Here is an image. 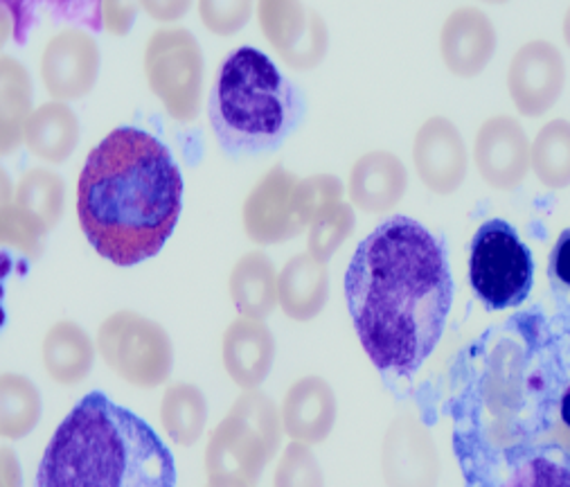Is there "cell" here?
<instances>
[{
  "label": "cell",
  "instance_id": "1",
  "mask_svg": "<svg viewBox=\"0 0 570 487\" xmlns=\"http://www.w3.org/2000/svg\"><path fill=\"white\" fill-rule=\"evenodd\" d=\"M345 299L367 359L411 377L438 348L453 305L446 249L424 224L391 217L354 251Z\"/></svg>",
  "mask_w": 570,
  "mask_h": 487
},
{
  "label": "cell",
  "instance_id": "2",
  "mask_svg": "<svg viewBox=\"0 0 570 487\" xmlns=\"http://www.w3.org/2000/svg\"><path fill=\"white\" fill-rule=\"evenodd\" d=\"M180 211L183 176L156 136L120 127L90 149L77 181V220L105 260L134 266L158 255Z\"/></svg>",
  "mask_w": 570,
  "mask_h": 487
},
{
  "label": "cell",
  "instance_id": "3",
  "mask_svg": "<svg viewBox=\"0 0 570 487\" xmlns=\"http://www.w3.org/2000/svg\"><path fill=\"white\" fill-rule=\"evenodd\" d=\"M521 343L497 341L479 377L481 445L464 462L537 449L570 469V328L514 319Z\"/></svg>",
  "mask_w": 570,
  "mask_h": 487
},
{
  "label": "cell",
  "instance_id": "4",
  "mask_svg": "<svg viewBox=\"0 0 570 487\" xmlns=\"http://www.w3.org/2000/svg\"><path fill=\"white\" fill-rule=\"evenodd\" d=\"M37 487H176V465L142 418L95 391L52 434Z\"/></svg>",
  "mask_w": 570,
  "mask_h": 487
},
{
  "label": "cell",
  "instance_id": "5",
  "mask_svg": "<svg viewBox=\"0 0 570 487\" xmlns=\"http://www.w3.org/2000/svg\"><path fill=\"white\" fill-rule=\"evenodd\" d=\"M303 95L255 48L233 50L219 66L208 118L222 149L235 158L277 149L303 120Z\"/></svg>",
  "mask_w": 570,
  "mask_h": 487
},
{
  "label": "cell",
  "instance_id": "6",
  "mask_svg": "<svg viewBox=\"0 0 570 487\" xmlns=\"http://www.w3.org/2000/svg\"><path fill=\"white\" fill-rule=\"evenodd\" d=\"M282 413L259 393L244 391L210 434L204 465L208 480L255 485L282 442Z\"/></svg>",
  "mask_w": 570,
  "mask_h": 487
},
{
  "label": "cell",
  "instance_id": "7",
  "mask_svg": "<svg viewBox=\"0 0 570 487\" xmlns=\"http://www.w3.org/2000/svg\"><path fill=\"white\" fill-rule=\"evenodd\" d=\"M469 282L473 294L492 312L519 308L530 296L534 260L505 220H490L473 233Z\"/></svg>",
  "mask_w": 570,
  "mask_h": 487
},
{
  "label": "cell",
  "instance_id": "8",
  "mask_svg": "<svg viewBox=\"0 0 570 487\" xmlns=\"http://www.w3.org/2000/svg\"><path fill=\"white\" fill-rule=\"evenodd\" d=\"M204 52L185 28L156 30L145 48V77L165 111L178 123H193L202 111Z\"/></svg>",
  "mask_w": 570,
  "mask_h": 487
},
{
  "label": "cell",
  "instance_id": "9",
  "mask_svg": "<svg viewBox=\"0 0 570 487\" xmlns=\"http://www.w3.org/2000/svg\"><path fill=\"white\" fill-rule=\"evenodd\" d=\"M98 350L105 363L138 388L163 386L174 366V343L167 330L131 310L107 316L98 330Z\"/></svg>",
  "mask_w": 570,
  "mask_h": 487
},
{
  "label": "cell",
  "instance_id": "10",
  "mask_svg": "<svg viewBox=\"0 0 570 487\" xmlns=\"http://www.w3.org/2000/svg\"><path fill=\"white\" fill-rule=\"evenodd\" d=\"M257 21L271 48L289 68L312 70L323 64L330 30L318 12L296 0H262Z\"/></svg>",
  "mask_w": 570,
  "mask_h": 487
},
{
  "label": "cell",
  "instance_id": "11",
  "mask_svg": "<svg viewBox=\"0 0 570 487\" xmlns=\"http://www.w3.org/2000/svg\"><path fill=\"white\" fill-rule=\"evenodd\" d=\"M566 88V61L559 48L546 39L523 43L508 68V92L525 118L546 116Z\"/></svg>",
  "mask_w": 570,
  "mask_h": 487
},
{
  "label": "cell",
  "instance_id": "12",
  "mask_svg": "<svg viewBox=\"0 0 570 487\" xmlns=\"http://www.w3.org/2000/svg\"><path fill=\"white\" fill-rule=\"evenodd\" d=\"M442 460L429 427L415 413L397 416L382 442L386 487H438Z\"/></svg>",
  "mask_w": 570,
  "mask_h": 487
},
{
  "label": "cell",
  "instance_id": "13",
  "mask_svg": "<svg viewBox=\"0 0 570 487\" xmlns=\"http://www.w3.org/2000/svg\"><path fill=\"white\" fill-rule=\"evenodd\" d=\"M298 176L287 167L273 165L248 192L242 208L244 231L259 246L284 244L298 237L305 228L294 211V192Z\"/></svg>",
  "mask_w": 570,
  "mask_h": 487
},
{
  "label": "cell",
  "instance_id": "14",
  "mask_svg": "<svg viewBox=\"0 0 570 487\" xmlns=\"http://www.w3.org/2000/svg\"><path fill=\"white\" fill-rule=\"evenodd\" d=\"M100 46L88 32L66 28L57 32L41 55V79L55 103L86 97L100 75Z\"/></svg>",
  "mask_w": 570,
  "mask_h": 487
},
{
  "label": "cell",
  "instance_id": "15",
  "mask_svg": "<svg viewBox=\"0 0 570 487\" xmlns=\"http://www.w3.org/2000/svg\"><path fill=\"white\" fill-rule=\"evenodd\" d=\"M530 149L532 143L517 118L492 116L473 138V163L490 187L512 192L530 172Z\"/></svg>",
  "mask_w": 570,
  "mask_h": 487
},
{
  "label": "cell",
  "instance_id": "16",
  "mask_svg": "<svg viewBox=\"0 0 570 487\" xmlns=\"http://www.w3.org/2000/svg\"><path fill=\"white\" fill-rule=\"evenodd\" d=\"M413 163L420 181L433 194H453L462 187L469 154L460 129L444 116L429 118L415 134Z\"/></svg>",
  "mask_w": 570,
  "mask_h": 487
},
{
  "label": "cell",
  "instance_id": "17",
  "mask_svg": "<svg viewBox=\"0 0 570 487\" xmlns=\"http://www.w3.org/2000/svg\"><path fill=\"white\" fill-rule=\"evenodd\" d=\"M499 48V32L492 19L479 8L453 10L440 30V55L446 70L460 79L479 77Z\"/></svg>",
  "mask_w": 570,
  "mask_h": 487
},
{
  "label": "cell",
  "instance_id": "18",
  "mask_svg": "<svg viewBox=\"0 0 570 487\" xmlns=\"http://www.w3.org/2000/svg\"><path fill=\"white\" fill-rule=\"evenodd\" d=\"M279 413L284 434L292 442L321 445L332 436L338 418L334 388L323 377H303L289 386Z\"/></svg>",
  "mask_w": 570,
  "mask_h": 487
},
{
  "label": "cell",
  "instance_id": "19",
  "mask_svg": "<svg viewBox=\"0 0 570 487\" xmlns=\"http://www.w3.org/2000/svg\"><path fill=\"white\" fill-rule=\"evenodd\" d=\"M409 189V169L386 149L363 154L350 169L347 194L354 208L372 215L395 211Z\"/></svg>",
  "mask_w": 570,
  "mask_h": 487
},
{
  "label": "cell",
  "instance_id": "20",
  "mask_svg": "<svg viewBox=\"0 0 570 487\" xmlns=\"http://www.w3.org/2000/svg\"><path fill=\"white\" fill-rule=\"evenodd\" d=\"M222 359L242 391H257L275 361V337L264 321L237 316L224 332Z\"/></svg>",
  "mask_w": 570,
  "mask_h": 487
},
{
  "label": "cell",
  "instance_id": "21",
  "mask_svg": "<svg viewBox=\"0 0 570 487\" xmlns=\"http://www.w3.org/2000/svg\"><path fill=\"white\" fill-rule=\"evenodd\" d=\"M330 301V271L309 253L294 255L277 275V303L296 323H309L323 314Z\"/></svg>",
  "mask_w": 570,
  "mask_h": 487
},
{
  "label": "cell",
  "instance_id": "22",
  "mask_svg": "<svg viewBox=\"0 0 570 487\" xmlns=\"http://www.w3.org/2000/svg\"><path fill=\"white\" fill-rule=\"evenodd\" d=\"M494 462H499V469L471 474L469 480L499 471V480H494L490 487H570V469L563 462L537 449H519L492 458L471 460L464 462V471L488 467Z\"/></svg>",
  "mask_w": 570,
  "mask_h": 487
},
{
  "label": "cell",
  "instance_id": "23",
  "mask_svg": "<svg viewBox=\"0 0 570 487\" xmlns=\"http://www.w3.org/2000/svg\"><path fill=\"white\" fill-rule=\"evenodd\" d=\"M277 271L268 255L253 251L242 255L228 277V291L239 316L264 321L277 303Z\"/></svg>",
  "mask_w": 570,
  "mask_h": 487
},
{
  "label": "cell",
  "instance_id": "24",
  "mask_svg": "<svg viewBox=\"0 0 570 487\" xmlns=\"http://www.w3.org/2000/svg\"><path fill=\"white\" fill-rule=\"evenodd\" d=\"M41 359L48 377L59 386L81 383L95 363L92 339L72 321L55 323L41 343Z\"/></svg>",
  "mask_w": 570,
  "mask_h": 487
},
{
  "label": "cell",
  "instance_id": "25",
  "mask_svg": "<svg viewBox=\"0 0 570 487\" xmlns=\"http://www.w3.org/2000/svg\"><path fill=\"white\" fill-rule=\"evenodd\" d=\"M32 79L14 57L0 59V149L12 154L26 143V127L32 118Z\"/></svg>",
  "mask_w": 570,
  "mask_h": 487
},
{
  "label": "cell",
  "instance_id": "26",
  "mask_svg": "<svg viewBox=\"0 0 570 487\" xmlns=\"http://www.w3.org/2000/svg\"><path fill=\"white\" fill-rule=\"evenodd\" d=\"M79 134V120L66 103H46L26 127V147L39 160L59 165L77 149Z\"/></svg>",
  "mask_w": 570,
  "mask_h": 487
},
{
  "label": "cell",
  "instance_id": "27",
  "mask_svg": "<svg viewBox=\"0 0 570 487\" xmlns=\"http://www.w3.org/2000/svg\"><path fill=\"white\" fill-rule=\"evenodd\" d=\"M12 204L46 237L63 215V178L48 167H32L21 176Z\"/></svg>",
  "mask_w": 570,
  "mask_h": 487
},
{
  "label": "cell",
  "instance_id": "28",
  "mask_svg": "<svg viewBox=\"0 0 570 487\" xmlns=\"http://www.w3.org/2000/svg\"><path fill=\"white\" fill-rule=\"evenodd\" d=\"M160 425L174 445L193 447L208 425V400L195 383H169L160 400Z\"/></svg>",
  "mask_w": 570,
  "mask_h": 487
},
{
  "label": "cell",
  "instance_id": "29",
  "mask_svg": "<svg viewBox=\"0 0 570 487\" xmlns=\"http://www.w3.org/2000/svg\"><path fill=\"white\" fill-rule=\"evenodd\" d=\"M41 393L23 374L6 372L0 377V436L23 440L41 420Z\"/></svg>",
  "mask_w": 570,
  "mask_h": 487
},
{
  "label": "cell",
  "instance_id": "30",
  "mask_svg": "<svg viewBox=\"0 0 570 487\" xmlns=\"http://www.w3.org/2000/svg\"><path fill=\"white\" fill-rule=\"evenodd\" d=\"M530 169L548 189L570 187V123L563 118L546 123L530 149Z\"/></svg>",
  "mask_w": 570,
  "mask_h": 487
},
{
  "label": "cell",
  "instance_id": "31",
  "mask_svg": "<svg viewBox=\"0 0 570 487\" xmlns=\"http://www.w3.org/2000/svg\"><path fill=\"white\" fill-rule=\"evenodd\" d=\"M356 217L354 206L347 202H338L327 208L312 226L307 235V253L318 262H330L334 253L350 240L354 233Z\"/></svg>",
  "mask_w": 570,
  "mask_h": 487
},
{
  "label": "cell",
  "instance_id": "32",
  "mask_svg": "<svg viewBox=\"0 0 570 487\" xmlns=\"http://www.w3.org/2000/svg\"><path fill=\"white\" fill-rule=\"evenodd\" d=\"M345 185L334 174H312L301 178L294 192V211L305 231L334 204L343 202Z\"/></svg>",
  "mask_w": 570,
  "mask_h": 487
},
{
  "label": "cell",
  "instance_id": "33",
  "mask_svg": "<svg viewBox=\"0 0 570 487\" xmlns=\"http://www.w3.org/2000/svg\"><path fill=\"white\" fill-rule=\"evenodd\" d=\"M273 487H325V476L309 445L289 442L277 462Z\"/></svg>",
  "mask_w": 570,
  "mask_h": 487
},
{
  "label": "cell",
  "instance_id": "34",
  "mask_svg": "<svg viewBox=\"0 0 570 487\" xmlns=\"http://www.w3.org/2000/svg\"><path fill=\"white\" fill-rule=\"evenodd\" d=\"M197 10L206 30L217 37H230L250 21L257 8L250 0H202Z\"/></svg>",
  "mask_w": 570,
  "mask_h": 487
},
{
  "label": "cell",
  "instance_id": "35",
  "mask_svg": "<svg viewBox=\"0 0 570 487\" xmlns=\"http://www.w3.org/2000/svg\"><path fill=\"white\" fill-rule=\"evenodd\" d=\"M0 240L3 246H12L23 255L37 257L43 251V235L14 208L3 185V211H0Z\"/></svg>",
  "mask_w": 570,
  "mask_h": 487
},
{
  "label": "cell",
  "instance_id": "36",
  "mask_svg": "<svg viewBox=\"0 0 570 487\" xmlns=\"http://www.w3.org/2000/svg\"><path fill=\"white\" fill-rule=\"evenodd\" d=\"M548 277L570 294V228L561 231L557 237L550 257H548Z\"/></svg>",
  "mask_w": 570,
  "mask_h": 487
},
{
  "label": "cell",
  "instance_id": "37",
  "mask_svg": "<svg viewBox=\"0 0 570 487\" xmlns=\"http://www.w3.org/2000/svg\"><path fill=\"white\" fill-rule=\"evenodd\" d=\"M138 8H140L138 3H111V0L109 3H102L100 14H102L105 30L111 35L125 37L134 26Z\"/></svg>",
  "mask_w": 570,
  "mask_h": 487
},
{
  "label": "cell",
  "instance_id": "38",
  "mask_svg": "<svg viewBox=\"0 0 570 487\" xmlns=\"http://www.w3.org/2000/svg\"><path fill=\"white\" fill-rule=\"evenodd\" d=\"M189 8L187 0H145V3H140V10H145L151 19H156V21H176V19H180Z\"/></svg>",
  "mask_w": 570,
  "mask_h": 487
},
{
  "label": "cell",
  "instance_id": "39",
  "mask_svg": "<svg viewBox=\"0 0 570 487\" xmlns=\"http://www.w3.org/2000/svg\"><path fill=\"white\" fill-rule=\"evenodd\" d=\"M3 458V487H21V467L17 456L10 449H0Z\"/></svg>",
  "mask_w": 570,
  "mask_h": 487
},
{
  "label": "cell",
  "instance_id": "40",
  "mask_svg": "<svg viewBox=\"0 0 570 487\" xmlns=\"http://www.w3.org/2000/svg\"><path fill=\"white\" fill-rule=\"evenodd\" d=\"M561 35H563V41H566V46L570 48V8L566 10V14H563V23H561Z\"/></svg>",
  "mask_w": 570,
  "mask_h": 487
},
{
  "label": "cell",
  "instance_id": "41",
  "mask_svg": "<svg viewBox=\"0 0 570 487\" xmlns=\"http://www.w3.org/2000/svg\"><path fill=\"white\" fill-rule=\"evenodd\" d=\"M206 487H255V485H246V483H233V480H208Z\"/></svg>",
  "mask_w": 570,
  "mask_h": 487
}]
</instances>
